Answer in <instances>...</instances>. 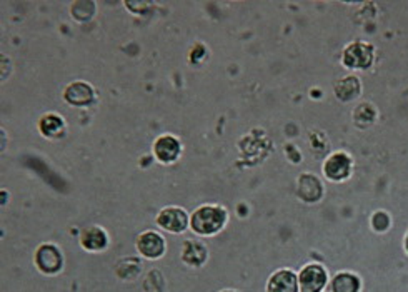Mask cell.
<instances>
[{
    "label": "cell",
    "mask_w": 408,
    "mask_h": 292,
    "mask_svg": "<svg viewBox=\"0 0 408 292\" xmlns=\"http://www.w3.org/2000/svg\"><path fill=\"white\" fill-rule=\"evenodd\" d=\"M227 222V211L218 205H202L192 214L190 227L199 236H214Z\"/></svg>",
    "instance_id": "1"
},
{
    "label": "cell",
    "mask_w": 408,
    "mask_h": 292,
    "mask_svg": "<svg viewBox=\"0 0 408 292\" xmlns=\"http://www.w3.org/2000/svg\"><path fill=\"white\" fill-rule=\"evenodd\" d=\"M35 266L45 276H55L62 271L63 255L61 249L54 244H42L35 253Z\"/></svg>",
    "instance_id": "2"
},
{
    "label": "cell",
    "mask_w": 408,
    "mask_h": 292,
    "mask_svg": "<svg viewBox=\"0 0 408 292\" xmlns=\"http://www.w3.org/2000/svg\"><path fill=\"white\" fill-rule=\"evenodd\" d=\"M342 62L343 66L348 68H360V71H365V68H369L373 62V47L364 42L350 44L345 49V52H343Z\"/></svg>",
    "instance_id": "3"
},
{
    "label": "cell",
    "mask_w": 408,
    "mask_h": 292,
    "mask_svg": "<svg viewBox=\"0 0 408 292\" xmlns=\"http://www.w3.org/2000/svg\"><path fill=\"white\" fill-rule=\"evenodd\" d=\"M155 222L163 231L172 232V234H180L189 226V216L180 207H165L159 212Z\"/></svg>",
    "instance_id": "4"
},
{
    "label": "cell",
    "mask_w": 408,
    "mask_h": 292,
    "mask_svg": "<svg viewBox=\"0 0 408 292\" xmlns=\"http://www.w3.org/2000/svg\"><path fill=\"white\" fill-rule=\"evenodd\" d=\"M327 271L320 264H310L302 269L299 276V289L300 292H322L327 286Z\"/></svg>",
    "instance_id": "5"
},
{
    "label": "cell",
    "mask_w": 408,
    "mask_h": 292,
    "mask_svg": "<svg viewBox=\"0 0 408 292\" xmlns=\"http://www.w3.org/2000/svg\"><path fill=\"white\" fill-rule=\"evenodd\" d=\"M63 99L73 107H89L95 102V90L87 82H72L63 90Z\"/></svg>",
    "instance_id": "6"
},
{
    "label": "cell",
    "mask_w": 408,
    "mask_h": 292,
    "mask_svg": "<svg viewBox=\"0 0 408 292\" xmlns=\"http://www.w3.org/2000/svg\"><path fill=\"white\" fill-rule=\"evenodd\" d=\"M182 142L173 135H160L154 142V156L162 164H173L180 157Z\"/></svg>",
    "instance_id": "7"
},
{
    "label": "cell",
    "mask_w": 408,
    "mask_h": 292,
    "mask_svg": "<svg viewBox=\"0 0 408 292\" xmlns=\"http://www.w3.org/2000/svg\"><path fill=\"white\" fill-rule=\"evenodd\" d=\"M137 249L145 259H159L165 253V239L159 232L145 231L137 239Z\"/></svg>",
    "instance_id": "8"
},
{
    "label": "cell",
    "mask_w": 408,
    "mask_h": 292,
    "mask_svg": "<svg viewBox=\"0 0 408 292\" xmlns=\"http://www.w3.org/2000/svg\"><path fill=\"white\" fill-rule=\"evenodd\" d=\"M350 171H352L350 157H348L347 154H342V152L332 154V156L327 159V162L323 164L325 176H327L328 179L333 181V182L345 181L347 177L350 176Z\"/></svg>",
    "instance_id": "9"
},
{
    "label": "cell",
    "mask_w": 408,
    "mask_h": 292,
    "mask_svg": "<svg viewBox=\"0 0 408 292\" xmlns=\"http://www.w3.org/2000/svg\"><path fill=\"white\" fill-rule=\"evenodd\" d=\"M80 245L89 253H102L109 245V236L102 227L89 226L80 232Z\"/></svg>",
    "instance_id": "10"
},
{
    "label": "cell",
    "mask_w": 408,
    "mask_h": 292,
    "mask_svg": "<svg viewBox=\"0 0 408 292\" xmlns=\"http://www.w3.org/2000/svg\"><path fill=\"white\" fill-rule=\"evenodd\" d=\"M209 259V249L200 241H185L182 245V261L190 267L204 266Z\"/></svg>",
    "instance_id": "11"
},
{
    "label": "cell",
    "mask_w": 408,
    "mask_h": 292,
    "mask_svg": "<svg viewBox=\"0 0 408 292\" xmlns=\"http://www.w3.org/2000/svg\"><path fill=\"white\" fill-rule=\"evenodd\" d=\"M267 292H300L299 277L287 269L275 272L268 279Z\"/></svg>",
    "instance_id": "12"
},
{
    "label": "cell",
    "mask_w": 408,
    "mask_h": 292,
    "mask_svg": "<svg viewBox=\"0 0 408 292\" xmlns=\"http://www.w3.org/2000/svg\"><path fill=\"white\" fill-rule=\"evenodd\" d=\"M37 127H39L40 134L47 137V139H57V137H62L63 132H66V122L55 112L44 114L39 118V122H37Z\"/></svg>",
    "instance_id": "13"
},
{
    "label": "cell",
    "mask_w": 408,
    "mask_h": 292,
    "mask_svg": "<svg viewBox=\"0 0 408 292\" xmlns=\"http://www.w3.org/2000/svg\"><path fill=\"white\" fill-rule=\"evenodd\" d=\"M299 184H300L299 187L300 197L307 200V202H315V200H319L320 195H322V184H320L317 177L305 174L300 177Z\"/></svg>",
    "instance_id": "14"
},
{
    "label": "cell",
    "mask_w": 408,
    "mask_h": 292,
    "mask_svg": "<svg viewBox=\"0 0 408 292\" xmlns=\"http://www.w3.org/2000/svg\"><path fill=\"white\" fill-rule=\"evenodd\" d=\"M361 85L357 77H345V79L338 80L335 84V95L337 99L343 100V102H350V100L357 99L360 95Z\"/></svg>",
    "instance_id": "15"
},
{
    "label": "cell",
    "mask_w": 408,
    "mask_h": 292,
    "mask_svg": "<svg viewBox=\"0 0 408 292\" xmlns=\"http://www.w3.org/2000/svg\"><path fill=\"white\" fill-rule=\"evenodd\" d=\"M360 279L350 272H340L333 277L332 292H359Z\"/></svg>",
    "instance_id": "16"
},
{
    "label": "cell",
    "mask_w": 408,
    "mask_h": 292,
    "mask_svg": "<svg viewBox=\"0 0 408 292\" xmlns=\"http://www.w3.org/2000/svg\"><path fill=\"white\" fill-rule=\"evenodd\" d=\"M125 271H128L125 281L137 279V277H139L140 271H142V264H140L139 259H135V257L122 259V261L117 264V276L122 277L123 274H125Z\"/></svg>",
    "instance_id": "17"
},
{
    "label": "cell",
    "mask_w": 408,
    "mask_h": 292,
    "mask_svg": "<svg viewBox=\"0 0 408 292\" xmlns=\"http://www.w3.org/2000/svg\"><path fill=\"white\" fill-rule=\"evenodd\" d=\"M95 4L94 2H75L72 6V17L79 22H87L94 16Z\"/></svg>",
    "instance_id": "18"
},
{
    "label": "cell",
    "mask_w": 408,
    "mask_h": 292,
    "mask_svg": "<svg viewBox=\"0 0 408 292\" xmlns=\"http://www.w3.org/2000/svg\"><path fill=\"white\" fill-rule=\"evenodd\" d=\"M372 226H373V229L378 232L387 231L388 226H390V219H388V216L385 212H377L372 217Z\"/></svg>",
    "instance_id": "19"
},
{
    "label": "cell",
    "mask_w": 408,
    "mask_h": 292,
    "mask_svg": "<svg viewBox=\"0 0 408 292\" xmlns=\"http://www.w3.org/2000/svg\"><path fill=\"white\" fill-rule=\"evenodd\" d=\"M405 245H407V250H408V236H407V243H405Z\"/></svg>",
    "instance_id": "20"
},
{
    "label": "cell",
    "mask_w": 408,
    "mask_h": 292,
    "mask_svg": "<svg viewBox=\"0 0 408 292\" xmlns=\"http://www.w3.org/2000/svg\"><path fill=\"white\" fill-rule=\"evenodd\" d=\"M223 292H233V291H223Z\"/></svg>",
    "instance_id": "21"
}]
</instances>
